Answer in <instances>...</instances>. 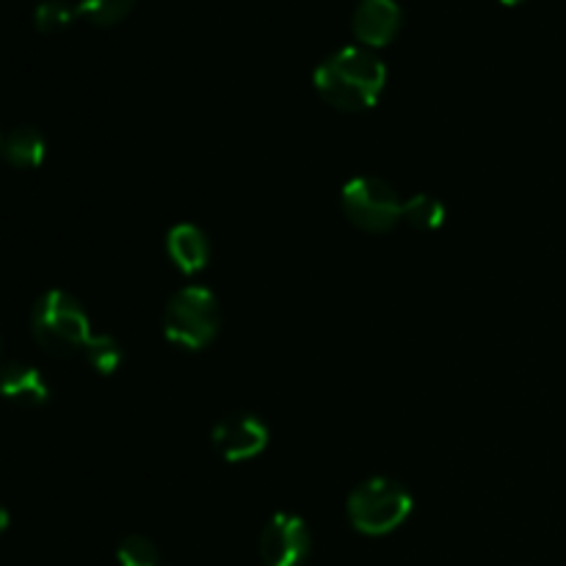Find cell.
<instances>
[{"instance_id":"7c38bea8","label":"cell","mask_w":566,"mask_h":566,"mask_svg":"<svg viewBox=\"0 0 566 566\" xmlns=\"http://www.w3.org/2000/svg\"><path fill=\"white\" fill-rule=\"evenodd\" d=\"M403 221L415 230H437L446 221V208L429 193H418L409 202H403Z\"/></svg>"},{"instance_id":"3957f363","label":"cell","mask_w":566,"mask_h":566,"mask_svg":"<svg viewBox=\"0 0 566 566\" xmlns=\"http://www.w3.org/2000/svg\"><path fill=\"white\" fill-rule=\"evenodd\" d=\"M412 512V495L401 484L374 479L359 484L348 497V520L365 536H385L396 531Z\"/></svg>"},{"instance_id":"8992f818","label":"cell","mask_w":566,"mask_h":566,"mask_svg":"<svg viewBox=\"0 0 566 566\" xmlns=\"http://www.w3.org/2000/svg\"><path fill=\"white\" fill-rule=\"evenodd\" d=\"M310 553V531L296 514H274L260 534L265 566H298Z\"/></svg>"},{"instance_id":"ac0fdd59","label":"cell","mask_w":566,"mask_h":566,"mask_svg":"<svg viewBox=\"0 0 566 566\" xmlns=\"http://www.w3.org/2000/svg\"><path fill=\"white\" fill-rule=\"evenodd\" d=\"M503 3H520V0H503Z\"/></svg>"},{"instance_id":"ffe728a7","label":"cell","mask_w":566,"mask_h":566,"mask_svg":"<svg viewBox=\"0 0 566 566\" xmlns=\"http://www.w3.org/2000/svg\"><path fill=\"white\" fill-rule=\"evenodd\" d=\"M0 348H3V340H0Z\"/></svg>"},{"instance_id":"277c9868","label":"cell","mask_w":566,"mask_h":566,"mask_svg":"<svg viewBox=\"0 0 566 566\" xmlns=\"http://www.w3.org/2000/svg\"><path fill=\"white\" fill-rule=\"evenodd\" d=\"M219 332V304L208 287H182L169 298L164 313V335L182 348L208 346Z\"/></svg>"},{"instance_id":"52a82bcc","label":"cell","mask_w":566,"mask_h":566,"mask_svg":"<svg viewBox=\"0 0 566 566\" xmlns=\"http://www.w3.org/2000/svg\"><path fill=\"white\" fill-rule=\"evenodd\" d=\"M213 446L227 462H247L269 446V429L254 415H232L213 429Z\"/></svg>"},{"instance_id":"30bf717a","label":"cell","mask_w":566,"mask_h":566,"mask_svg":"<svg viewBox=\"0 0 566 566\" xmlns=\"http://www.w3.org/2000/svg\"><path fill=\"white\" fill-rule=\"evenodd\" d=\"M166 249H169V258L182 274H197V271L205 269L210 258L208 238L199 227L193 224H180L169 232L166 238Z\"/></svg>"},{"instance_id":"2e32d148","label":"cell","mask_w":566,"mask_h":566,"mask_svg":"<svg viewBox=\"0 0 566 566\" xmlns=\"http://www.w3.org/2000/svg\"><path fill=\"white\" fill-rule=\"evenodd\" d=\"M136 0H81L77 11L94 22V25H114L127 11L133 9Z\"/></svg>"},{"instance_id":"4fadbf2b","label":"cell","mask_w":566,"mask_h":566,"mask_svg":"<svg viewBox=\"0 0 566 566\" xmlns=\"http://www.w3.org/2000/svg\"><path fill=\"white\" fill-rule=\"evenodd\" d=\"M83 354H86V363L103 376L114 374V370L119 368V363H122L119 343H116L114 337H108V335H94L92 340H88V346L83 348Z\"/></svg>"},{"instance_id":"5b68a950","label":"cell","mask_w":566,"mask_h":566,"mask_svg":"<svg viewBox=\"0 0 566 566\" xmlns=\"http://www.w3.org/2000/svg\"><path fill=\"white\" fill-rule=\"evenodd\" d=\"M343 213L365 232H387L403 221V202L396 188L379 177H357L343 188Z\"/></svg>"},{"instance_id":"5bb4252c","label":"cell","mask_w":566,"mask_h":566,"mask_svg":"<svg viewBox=\"0 0 566 566\" xmlns=\"http://www.w3.org/2000/svg\"><path fill=\"white\" fill-rule=\"evenodd\" d=\"M77 9L66 0H42L33 11V22L42 33H55V31H64L72 20H75Z\"/></svg>"},{"instance_id":"d6986e66","label":"cell","mask_w":566,"mask_h":566,"mask_svg":"<svg viewBox=\"0 0 566 566\" xmlns=\"http://www.w3.org/2000/svg\"><path fill=\"white\" fill-rule=\"evenodd\" d=\"M0 147H3V138H0Z\"/></svg>"},{"instance_id":"7a4b0ae2","label":"cell","mask_w":566,"mask_h":566,"mask_svg":"<svg viewBox=\"0 0 566 566\" xmlns=\"http://www.w3.org/2000/svg\"><path fill=\"white\" fill-rule=\"evenodd\" d=\"M31 332L39 346L55 357L83 352L94 337L86 310L64 291H48L33 304Z\"/></svg>"},{"instance_id":"e0dca14e","label":"cell","mask_w":566,"mask_h":566,"mask_svg":"<svg viewBox=\"0 0 566 566\" xmlns=\"http://www.w3.org/2000/svg\"><path fill=\"white\" fill-rule=\"evenodd\" d=\"M6 528H9V512H6V509L0 506V534H3Z\"/></svg>"},{"instance_id":"8fae6325","label":"cell","mask_w":566,"mask_h":566,"mask_svg":"<svg viewBox=\"0 0 566 566\" xmlns=\"http://www.w3.org/2000/svg\"><path fill=\"white\" fill-rule=\"evenodd\" d=\"M0 155L6 158V164H11L14 169H36L44 160V138L36 127H14L9 136L3 138V147Z\"/></svg>"},{"instance_id":"9a60e30c","label":"cell","mask_w":566,"mask_h":566,"mask_svg":"<svg viewBox=\"0 0 566 566\" xmlns=\"http://www.w3.org/2000/svg\"><path fill=\"white\" fill-rule=\"evenodd\" d=\"M119 566H160L158 547L144 536H125L116 547Z\"/></svg>"},{"instance_id":"9c48e42d","label":"cell","mask_w":566,"mask_h":566,"mask_svg":"<svg viewBox=\"0 0 566 566\" xmlns=\"http://www.w3.org/2000/svg\"><path fill=\"white\" fill-rule=\"evenodd\" d=\"M0 396L20 407H42L50 396V387L33 365L9 363L0 365Z\"/></svg>"},{"instance_id":"ba28073f","label":"cell","mask_w":566,"mask_h":566,"mask_svg":"<svg viewBox=\"0 0 566 566\" xmlns=\"http://www.w3.org/2000/svg\"><path fill=\"white\" fill-rule=\"evenodd\" d=\"M352 25L359 42L385 48L401 28V6L396 0H359Z\"/></svg>"},{"instance_id":"6da1fadb","label":"cell","mask_w":566,"mask_h":566,"mask_svg":"<svg viewBox=\"0 0 566 566\" xmlns=\"http://www.w3.org/2000/svg\"><path fill=\"white\" fill-rule=\"evenodd\" d=\"M385 64L365 48H343L315 70V88L340 111H363L379 99L385 88Z\"/></svg>"}]
</instances>
